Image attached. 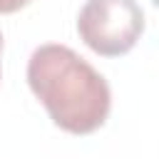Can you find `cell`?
Wrapping results in <instances>:
<instances>
[{
  "mask_svg": "<svg viewBox=\"0 0 159 159\" xmlns=\"http://www.w3.org/2000/svg\"><path fill=\"white\" fill-rule=\"evenodd\" d=\"M27 84L50 119L70 134H92L109 117L107 80L67 45H40L27 62Z\"/></svg>",
  "mask_w": 159,
  "mask_h": 159,
  "instance_id": "6da1fadb",
  "label": "cell"
},
{
  "mask_svg": "<svg viewBox=\"0 0 159 159\" xmlns=\"http://www.w3.org/2000/svg\"><path fill=\"white\" fill-rule=\"evenodd\" d=\"M82 42L102 55H127L144 32V10L137 0H87L77 15Z\"/></svg>",
  "mask_w": 159,
  "mask_h": 159,
  "instance_id": "7a4b0ae2",
  "label": "cell"
},
{
  "mask_svg": "<svg viewBox=\"0 0 159 159\" xmlns=\"http://www.w3.org/2000/svg\"><path fill=\"white\" fill-rule=\"evenodd\" d=\"M32 0H0V15H10V12H17L22 10L25 5H30Z\"/></svg>",
  "mask_w": 159,
  "mask_h": 159,
  "instance_id": "3957f363",
  "label": "cell"
},
{
  "mask_svg": "<svg viewBox=\"0 0 159 159\" xmlns=\"http://www.w3.org/2000/svg\"><path fill=\"white\" fill-rule=\"evenodd\" d=\"M0 55H2V35H0Z\"/></svg>",
  "mask_w": 159,
  "mask_h": 159,
  "instance_id": "277c9868",
  "label": "cell"
}]
</instances>
